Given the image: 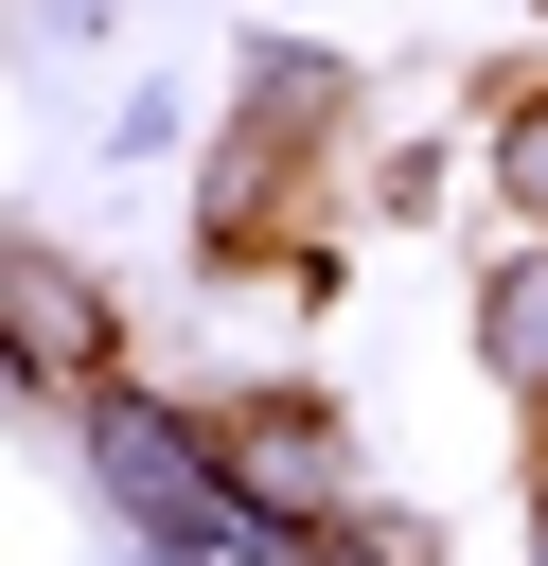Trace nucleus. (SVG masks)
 I'll list each match as a JSON object with an SVG mask.
<instances>
[{"mask_svg": "<svg viewBox=\"0 0 548 566\" xmlns=\"http://www.w3.org/2000/svg\"><path fill=\"white\" fill-rule=\"evenodd\" d=\"M477 371L548 424V230H513V248H495V283H477Z\"/></svg>", "mask_w": 548, "mask_h": 566, "instance_id": "39448f33", "label": "nucleus"}, {"mask_svg": "<svg viewBox=\"0 0 548 566\" xmlns=\"http://www.w3.org/2000/svg\"><path fill=\"white\" fill-rule=\"evenodd\" d=\"M477 177H495V212H513V230H548V71H530V88L495 106V142H477Z\"/></svg>", "mask_w": 548, "mask_h": 566, "instance_id": "423d86ee", "label": "nucleus"}, {"mask_svg": "<svg viewBox=\"0 0 548 566\" xmlns=\"http://www.w3.org/2000/svg\"><path fill=\"white\" fill-rule=\"evenodd\" d=\"M301 566H442V531H424V513H389V495H354V513H318V531H301Z\"/></svg>", "mask_w": 548, "mask_h": 566, "instance_id": "0eeeda50", "label": "nucleus"}, {"mask_svg": "<svg viewBox=\"0 0 548 566\" xmlns=\"http://www.w3.org/2000/svg\"><path fill=\"white\" fill-rule=\"evenodd\" d=\"M106 159H124V177L177 159V88H124V106H106Z\"/></svg>", "mask_w": 548, "mask_h": 566, "instance_id": "6e6552de", "label": "nucleus"}, {"mask_svg": "<svg viewBox=\"0 0 548 566\" xmlns=\"http://www.w3.org/2000/svg\"><path fill=\"white\" fill-rule=\"evenodd\" d=\"M212 460H230V495L283 513V531L354 513V424H336L318 389H230V407H212Z\"/></svg>", "mask_w": 548, "mask_h": 566, "instance_id": "20e7f679", "label": "nucleus"}, {"mask_svg": "<svg viewBox=\"0 0 548 566\" xmlns=\"http://www.w3.org/2000/svg\"><path fill=\"white\" fill-rule=\"evenodd\" d=\"M35 35H53V53H88V35H106V0H35Z\"/></svg>", "mask_w": 548, "mask_h": 566, "instance_id": "1a4fd4ad", "label": "nucleus"}, {"mask_svg": "<svg viewBox=\"0 0 548 566\" xmlns=\"http://www.w3.org/2000/svg\"><path fill=\"white\" fill-rule=\"evenodd\" d=\"M354 124V71L318 53V35H247L230 53V124H212V177H194V265L230 283V265H265V248H301L283 212L318 195V142Z\"/></svg>", "mask_w": 548, "mask_h": 566, "instance_id": "f257e3e1", "label": "nucleus"}, {"mask_svg": "<svg viewBox=\"0 0 548 566\" xmlns=\"http://www.w3.org/2000/svg\"><path fill=\"white\" fill-rule=\"evenodd\" d=\"M0 354H18V389H35V407H88V389L124 371V318H106V283H88L53 230H18V248H0Z\"/></svg>", "mask_w": 548, "mask_h": 566, "instance_id": "7ed1b4c3", "label": "nucleus"}, {"mask_svg": "<svg viewBox=\"0 0 548 566\" xmlns=\"http://www.w3.org/2000/svg\"><path fill=\"white\" fill-rule=\"evenodd\" d=\"M71 442H88V495L141 531V548H177V531H230L247 495H230V460H212V407H177V389H141V371H106L88 407H53Z\"/></svg>", "mask_w": 548, "mask_h": 566, "instance_id": "f03ea898", "label": "nucleus"}, {"mask_svg": "<svg viewBox=\"0 0 548 566\" xmlns=\"http://www.w3.org/2000/svg\"><path fill=\"white\" fill-rule=\"evenodd\" d=\"M530 566H548V478H530Z\"/></svg>", "mask_w": 548, "mask_h": 566, "instance_id": "9d476101", "label": "nucleus"}]
</instances>
